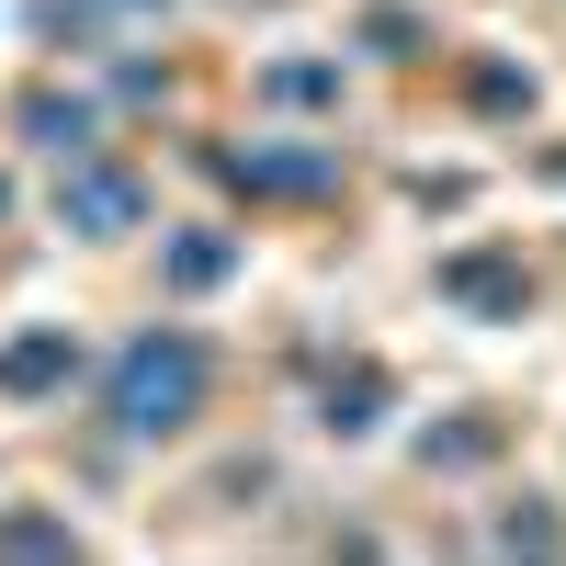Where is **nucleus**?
Wrapping results in <instances>:
<instances>
[{
  "instance_id": "20e7f679",
  "label": "nucleus",
  "mask_w": 566,
  "mask_h": 566,
  "mask_svg": "<svg viewBox=\"0 0 566 566\" xmlns=\"http://www.w3.org/2000/svg\"><path fill=\"white\" fill-rule=\"evenodd\" d=\"M0 148L69 170V159H91V148H114V114H103V91H80L69 69H34L12 103H0Z\"/></svg>"
},
{
  "instance_id": "f03ea898",
  "label": "nucleus",
  "mask_w": 566,
  "mask_h": 566,
  "mask_svg": "<svg viewBox=\"0 0 566 566\" xmlns=\"http://www.w3.org/2000/svg\"><path fill=\"white\" fill-rule=\"evenodd\" d=\"M193 170L250 216H295V205H340L352 193V148L317 125H272V136H193Z\"/></svg>"
},
{
  "instance_id": "9b49d317",
  "label": "nucleus",
  "mask_w": 566,
  "mask_h": 566,
  "mask_svg": "<svg viewBox=\"0 0 566 566\" xmlns=\"http://www.w3.org/2000/svg\"><path fill=\"white\" fill-rule=\"evenodd\" d=\"M488 555H533V566H566V488H499L488 522H476Z\"/></svg>"
},
{
  "instance_id": "6e6552de",
  "label": "nucleus",
  "mask_w": 566,
  "mask_h": 566,
  "mask_svg": "<svg viewBox=\"0 0 566 566\" xmlns=\"http://www.w3.org/2000/svg\"><path fill=\"white\" fill-rule=\"evenodd\" d=\"M250 114L340 125L352 114V57H328V45H272V57H250Z\"/></svg>"
},
{
  "instance_id": "9d476101",
  "label": "nucleus",
  "mask_w": 566,
  "mask_h": 566,
  "mask_svg": "<svg viewBox=\"0 0 566 566\" xmlns=\"http://www.w3.org/2000/svg\"><path fill=\"white\" fill-rule=\"evenodd\" d=\"M453 103L476 125H533L544 114V69L510 57V45H464V57H453Z\"/></svg>"
},
{
  "instance_id": "4468645a",
  "label": "nucleus",
  "mask_w": 566,
  "mask_h": 566,
  "mask_svg": "<svg viewBox=\"0 0 566 566\" xmlns=\"http://www.w3.org/2000/svg\"><path fill=\"white\" fill-rule=\"evenodd\" d=\"M80 555H91V533L57 499H0V566H80Z\"/></svg>"
},
{
  "instance_id": "2eb2a0df",
  "label": "nucleus",
  "mask_w": 566,
  "mask_h": 566,
  "mask_svg": "<svg viewBox=\"0 0 566 566\" xmlns=\"http://www.w3.org/2000/svg\"><path fill=\"white\" fill-rule=\"evenodd\" d=\"M103 80H114V103H170V91H181L170 69H148V57H125V45H114V69H103Z\"/></svg>"
},
{
  "instance_id": "ddd939ff",
  "label": "nucleus",
  "mask_w": 566,
  "mask_h": 566,
  "mask_svg": "<svg viewBox=\"0 0 566 566\" xmlns=\"http://www.w3.org/2000/svg\"><path fill=\"white\" fill-rule=\"evenodd\" d=\"M499 453H510V408H453L442 431H419V442H408L419 476H488Z\"/></svg>"
},
{
  "instance_id": "39448f33",
  "label": "nucleus",
  "mask_w": 566,
  "mask_h": 566,
  "mask_svg": "<svg viewBox=\"0 0 566 566\" xmlns=\"http://www.w3.org/2000/svg\"><path fill=\"white\" fill-rule=\"evenodd\" d=\"M431 295H442L453 317H476V328H522V317L544 306V272H533L522 239H453V250L431 261Z\"/></svg>"
},
{
  "instance_id": "7ed1b4c3",
  "label": "nucleus",
  "mask_w": 566,
  "mask_h": 566,
  "mask_svg": "<svg viewBox=\"0 0 566 566\" xmlns=\"http://www.w3.org/2000/svg\"><path fill=\"white\" fill-rule=\"evenodd\" d=\"M148 216H159V181L125 148H91V159H69L45 181V227H57L69 250H125V239H148Z\"/></svg>"
},
{
  "instance_id": "0eeeda50",
  "label": "nucleus",
  "mask_w": 566,
  "mask_h": 566,
  "mask_svg": "<svg viewBox=\"0 0 566 566\" xmlns=\"http://www.w3.org/2000/svg\"><path fill=\"white\" fill-rule=\"evenodd\" d=\"M397 408H408V374L386 352H340V363L317 374V397H306V431L317 442H374Z\"/></svg>"
},
{
  "instance_id": "dca6fc26",
  "label": "nucleus",
  "mask_w": 566,
  "mask_h": 566,
  "mask_svg": "<svg viewBox=\"0 0 566 566\" xmlns=\"http://www.w3.org/2000/svg\"><path fill=\"white\" fill-rule=\"evenodd\" d=\"M159 12H181V0H114V23H159Z\"/></svg>"
},
{
  "instance_id": "423d86ee",
  "label": "nucleus",
  "mask_w": 566,
  "mask_h": 566,
  "mask_svg": "<svg viewBox=\"0 0 566 566\" xmlns=\"http://www.w3.org/2000/svg\"><path fill=\"white\" fill-rule=\"evenodd\" d=\"M91 374H103V352H91L69 317H23V328H0V408H12V419L91 397Z\"/></svg>"
},
{
  "instance_id": "f257e3e1",
  "label": "nucleus",
  "mask_w": 566,
  "mask_h": 566,
  "mask_svg": "<svg viewBox=\"0 0 566 566\" xmlns=\"http://www.w3.org/2000/svg\"><path fill=\"white\" fill-rule=\"evenodd\" d=\"M216 397H227V352L205 328L193 317H136L103 352V374H91V431L114 453H181L216 419Z\"/></svg>"
},
{
  "instance_id": "1a4fd4ad",
  "label": "nucleus",
  "mask_w": 566,
  "mask_h": 566,
  "mask_svg": "<svg viewBox=\"0 0 566 566\" xmlns=\"http://www.w3.org/2000/svg\"><path fill=\"white\" fill-rule=\"evenodd\" d=\"M239 272H250V227H239V216H193V227H170V239H159V295H170V306L227 295Z\"/></svg>"
},
{
  "instance_id": "f8f14e48",
  "label": "nucleus",
  "mask_w": 566,
  "mask_h": 566,
  "mask_svg": "<svg viewBox=\"0 0 566 566\" xmlns=\"http://www.w3.org/2000/svg\"><path fill=\"white\" fill-rule=\"evenodd\" d=\"M352 57H374V69H431L442 57V23L419 12V0H352Z\"/></svg>"
},
{
  "instance_id": "f3484780",
  "label": "nucleus",
  "mask_w": 566,
  "mask_h": 566,
  "mask_svg": "<svg viewBox=\"0 0 566 566\" xmlns=\"http://www.w3.org/2000/svg\"><path fill=\"white\" fill-rule=\"evenodd\" d=\"M23 216V181H12V159H0V227H12Z\"/></svg>"
}]
</instances>
